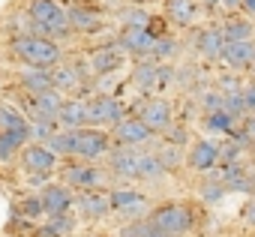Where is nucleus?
I'll return each instance as SVG.
<instances>
[{
    "mask_svg": "<svg viewBox=\"0 0 255 237\" xmlns=\"http://www.w3.org/2000/svg\"><path fill=\"white\" fill-rule=\"evenodd\" d=\"M27 18H30L33 33L48 36L54 42L57 39H66L72 33L69 18H66V9L57 3V0H30V3H27Z\"/></svg>",
    "mask_w": 255,
    "mask_h": 237,
    "instance_id": "1",
    "label": "nucleus"
},
{
    "mask_svg": "<svg viewBox=\"0 0 255 237\" xmlns=\"http://www.w3.org/2000/svg\"><path fill=\"white\" fill-rule=\"evenodd\" d=\"M9 48H12V54H15L21 63H27V66H42V69L57 66V63H60V54H63L54 39L39 36V33L15 36V39L9 42Z\"/></svg>",
    "mask_w": 255,
    "mask_h": 237,
    "instance_id": "2",
    "label": "nucleus"
},
{
    "mask_svg": "<svg viewBox=\"0 0 255 237\" xmlns=\"http://www.w3.org/2000/svg\"><path fill=\"white\" fill-rule=\"evenodd\" d=\"M111 150V135L102 132V129H93V126H84V129H72V156H81L84 162L90 159H99Z\"/></svg>",
    "mask_w": 255,
    "mask_h": 237,
    "instance_id": "3",
    "label": "nucleus"
},
{
    "mask_svg": "<svg viewBox=\"0 0 255 237\" xmlns=\"http://www.w3.org/2000/svg\"><path fill=\"white\" fill-rule=\"evenodd\" d=\"M150 222H153V228L156 231H165V234H183V231H189L192 228V210L186 207V204H177V201H171V204H159L153 213H150Z\"/></svg>",
    "mask_w": 255,
    "mask_h": 237,
    "instance_id": "4",
    "label": "nucleus"
},
{
    "mask_svg": "<svg viewBox=\"0 0 255 237\" xmlns=\"http://www.w3.org/2000/svg\"><path fill=\"white\" fill-rule=\"evenodd\" d=\"M87 117H90V123H102V126H111V123H120L123 117H126V108L117 96H96L87 102Z\"/></svg>",
    "mask_w": 255,
    "mask_h": 237,
    "instance_id": "5",
    "label": "nucleus"
},
{
    "mask_svg": "<svg viewBox=\"0 0 255 237\" xmlns=\"http://www.w3.org/2000/svg\"><path fill=\"white\" fill-rule=\"evenodd\" d=\"M54 162H57V153H54L48 144H42V141H27V144L21 147V168H24L27 174L51 171Z\"/></svg>",
    "mask_w": 255,
    "mask_h": 237,
    "instance_id": "6",
    "label": "nucleus"
},
{
    "mask_svg": "<svg viewBox=\"0 0 255 237\" xmlns=\"http://www.w3.org/2000/svg\"><path fill=\"white\" fill-rule=\"evenodd\" d=\"M168 78H171V69H168L165 63L153 60V57L141 60V63L132 69V81H135V87H141V90H156V87H165V84H168Z\"/></svg>",
    "mask_w": 255,
    "mask_h": 237,
    "instance_id": "7",
    "label": "nucleus"
},
{
    "mask_svg": "<svg viewBox=\"0 0 255 237\" xmlns=\"http://www.w3.org/2000/svg\"><path fill=\"white\" fill-rule=\"evenodd\" d=\"M153 129L144 126L138 117H123L120 123H114V141L123 144V147H138V144H147L153 141Z\"/></svg>",
    "mask_w": 255,
    "mask_h": 237,
    "instance_id": "8",
    "label": "nucleus"
},
{
    "mask_svg": "<svg viewBox=\"0 0 255 237\" xmlns=\"http://www.w3.org/2000/svg\"><path fill=\"white\" fill-rule=\"evenodd\" d=\"M138 120H141L144 126H150L153 132H165V129L171 126V105H168V99H162V96L147 99V102L141 105Z\"/></svg>",
    "mask_w": 255,
    "mask_h": 237,
    "instance_id": "9",
    "label": "nucleus"
},
{
    "mask_svg": "<svg viewBox=\"0 0 255 237\" xmlns=\"http://www.w3.org/2000/svg\"><path fill=\"white\" fill-rule=\"evenodd\" d=\"M153 42H156V36L150 33V27H123L120 30V39H117V48L132 51L138 57H150Z\"/></svg>",
    "mask_w": 255,
    "mask_h": 237,
    "instance_id": "10",
    "label": "nucleus"
},
{
    "mask_svg": "<svg viewBox=\"0 0 255 237\" xmlns=\"http://www.w3.org/2000/svg\"><path fill=\"white\" fill-rule=\"evenodd\" d=\"M0 129L9 132L21 147L30 141V120H27L21 111H15L12 105H0Z\"/></svg>",
    "mask_w": 255,
    "mask_h": 237,
    "instance_id": "11",
    "label": "nucleus"
},
{
    "mask_svg": "<svg viewBox=\"0 0 255 237\" xmlns=\"http://www.w3.org/2000/svg\"><path fill=\"white\" fill-rule=\"evenodd\" d=\"M144 204H147V195L138 189H117L108 195V207L120 216H135L144 210Z\"/></svg>",
    "mask_w": 255,
    "mask_h": 237,
    "instance_id": "12",
    "label": "nucleus"
},
{
    "mask_svg": "<svg viewBox=\"0 0 255 237\" xmlns=\"http://www.w3.org/2000/svg\"><path fill=\"white\" fill-rule=\"evenodd\" d=\"M219 60L231 69H246L255 63V42L252 39H240V42H225Z\"/></svg>",
    "mask_w": 255,
    "mask_h": 237,
    "instance_id": "13",
    "label": "nucleus"
},
{
    "mask_svg": "<svg viewBox=\"0 0 255 237\" xmlns=\"http://www.w3.org/2000/svg\"><path fill=\"white\" fill-rule=\"evenodd\" d=\"M87 123H90L87 102H81V99H63V105L57 111V126L60 129H84Z\"/></svg>",
    "mask_w": 255,
    "mask_h": 237,
    "instance_id": "14",
    "label": "nucleus"
},
{
    "mask_svg": "<svg viewBox=\"0 0 255 237\" xmlns=\"http://www.w3.org/2000/svg\"><path fill=\"white\" fill-rule=\"evenodd\" d=\"M39 198H42V207H45V213H48V216H54V213H66V210L75 204L72 192H69L66 186H60V183L45 186V189L39 192Z\"/></svg>",
    "mask_w": 255,
    "mask_h": 237,
    "instance_id": "15",
    "label": "nucleus"
},
{
    "mask_svg": "<svg viewBox=\"0 0 255 237\" xmlns=\"http://www.w3.org/2000/svg\"><path fill=\"white\" fill-rule=\"evenodd\" d=\"M27 102H30L33 117L42 114V117H54V120H57V111H60V105H63V93H60L57 87H51V90H42V93H30Z\"/></svg>",
    "mask_w": 255,
    "mask_h": 237,
    "instance_id": "16",
    "label": "nucleus"
},
{
    "mask_svg": "<svg viewBox=\"0 0 255 237\" xmlns=\"http://www.w3.org/2000/svg\"><path fill=\"white\" fill-rule=\"evenodd\" d=\"M66 18H69V27L75 33H96V30H102V15L96 9H90V6H72L66 12Z\"/></svg>",
    "mask_w": 255,
    "mask_h": 237,
    "instance_id": "17",
    "label": "nucleus"
},
{
    "mask_svg": "<svg viewBox=\"0 0 255 237\" xmlns=\"http://www.w3.org/2000/svg\"><path fill=\"white\" fill-rule=\"evenodd\" d=\"M222 48H225L222 27H204V30H198V36H195V51H198L201 57L216 60V57L222 54Z\"/></svg>",
    "mask_w": 255,
    "mask_h": 237,
    "instance_id": "18",
    "label": "nucleus"
},
{
    "mask_svg": "<svg viewBox=\"0 0 255 237\" xmlns=\"http://www.w3.org/2000/svg\"><path fill=\"white\" fill-rule=\"evenodd\" d=\"M138 159H141V153L135 147H117L111 153V159H108L111 162V174H117V177H135Z\"/></svg>",
    "mask_w": 255,
    "mask_h": 237,
    "instance_id": "19",
    "label": "nucleus"
},
{
    "mask_svg": "<svg viewBox=\"0 0 255 237\" xmlns=\"http://www.w3.org/2000/svg\"><path fill=\"white\" fill-rule=\"evenodd\" d=\"M18 84L27 90V93H42V90H51L54 81H51V69H42V66H27L18 72Z\"/></svg>",
    "mask_w": 255,
    "mask_h": 237,
    "instance_id": "20",
    "label": "nucleus"
},
{
    "mask_svg": "<svg viewBox=\"0 0 255 237\" xmlns=\"http://www.w3.org/2000/svg\"><path fill=\"white\" fill-rule=\"evenodd\" d=\"M219 162V144L216 141H198L192 150H189V165L195 168V171H210L213 165Z\"/></svg>",
    "mask_w": 255,
    "mask_h": 237,
    "instance_id": "21",
    "label": "nucleus"
},
{
    "mask_svg": "<svg viewBox=\"0 0 255 237\" xmlns=\"http://www.w3.org/2000/svg\"><path fill=\"white\" fill-rule=\"evenodd\" d=\"M66 183L69 186H78V189H96L102 183V171L96 165H69L66 168Z\"/></svg>",
    "mask_w": 255,
    "mask_h": 237,
    "instance_id": "22",
    "label": "nucleus"
},
{
    "mask_svg": "<svg viewBox=\"0 0 255 237\" xmlns=\"http://www.w3.org/2000/svg\"><path fill=\"white\" fill-rule=\"evenodd\" d=\"M165 15H168L177 27H186V24L195 21L198 3H195V0H165Z\"/></svg>",
    "mask_w": 255,
    "mask_h": 237,
    "instance_id": "23",
    "label": "nucleus"
},
{
    "mask_svg": "<svg viewBox=\"0 0 255 237\" xmlns=\"http://www.w3.org/2000/svg\"><path fill=\"white\" fill-rule=\"evenodd\" d=\"M219 180H222L225 189H231V192H252V189H255V183L249 180V174L243 171L240 162H228V165L222 168V177H219Z\"/></svg>",
    "mask_w": 255,
    "mask_h": 237,
    "instance_id": "24",
    "label": "nucleus"
},
{
    "mask_svg": "<svg viewBox=\"0 0 255 237\" xmlns=\"http://www.w3.org/2000/svg\"><path fill=\"white\" fill-rule=\"evenodd\" d=\"M120 60H123V57H120L117 48H111V45H108V48H96L93 57H90V69H93L96 75H111V72L120 66Z\"/></svg>",
    "mask_w": 255,
    "mask_h": 237,
    "instance_id": "25",
    "label": "nucleus"
},
{
    "mask_svg": "<svg viewBox=\"0 0 255 237\" xmlns=\"http://www.w3.org/2000/svg\"><path fill=\"white\" fill-rule=\"evenodd\" d=\"M165 171H168V168H165V162L159 159V153H141L138 168H135V177H138V180H159Z\"/></svg>",
    "mask_w": 255,
    "mask_h": 237,
    "instance_id": "26",
    "label": "nucleus"
},
{
    "mask_svg": "<svg viewBox=\"0 0 255 237\" xmlns=\"http://www.w3.org/2000/svg\"><path fill=\"white\" fill-rule=\"evenodd\" d=\"M78 207L87 213V216H105L111 207H108V195L102 192H93V189H84V195L78 198Z\"/></svg>",
    "mask_w": 255,
    "mask_h": 237,
    "instance_id": "27",
    "label": "nucleus"
},
{
    "mask_svg": "<svg viewBox=\"0 0 255 237\" xmlns=\"http://www.w3.org/2000/svg\"><path fill=\"white\" fill-rule=\"evenodd\" d=\"M51 81H54V87H57L60 93H69V90H75V87L84 84V78L78 75L75 66H60V69H54V72H51Z\"/></svg>",
    "mask_w": 255,
    "mask_h": 237,
    "instance_id": "28",
    "label": "nucleus"
},
{
    "mask_svg": "<svg viewBox=\"0 0 255 237\" xmlns=\"http://www.w3.org/2000/svg\"><path fill=\"white\" fill-rule=\"evenodd\" d=\"M204 123H207V129L210 132H234V126H237V117H231L225 108H219V111H210V114H204Z\"/></svg>",
    "mask_w": 255,
    "mask_h": 237,
    "instance_id": "29",
    "label": "nucleus"
},
{
    "mask_svg": "<svg viewBox=\"0 0 255 237\" xmlns=\"http://www.w3.org/2000/svg\"><path fill=\"white\" fill-rule=\"evenodd\" d=\"M222 36L225 42H240V39H252V24L246 18H228L222 24Z\"/></svg>",
    "mask_w": 255,
    "mask_h": 237,
    "instance_id": "30",
    "label": "nucleus"
},
{
    "mask_svg": "<svg viewBox=\"0 0 255 237\" xmlns=\"http://www.w3.org/2000/svg\"><path fill=\"white\" fill-rule=\"evenodd\" d=\"M54 132H57V120H54V117L36 114L33 120H30V138H33V141H42V144H45Z\"/></svg>",
    "mask_w": 255,
    "mask_h": 237,
    "instance_id": "31",
    "label": "nucleus"
},
{
    "mask_svg": "<svg viewBox=\"0 0 255 237\" xmlns=\"http://www.w3.org/2000/svg\"><path fill=\"white\" fill-rule=\"evenodd\" d=\"M150 18H153V15L144 12V9H138V6H129V9H123V12H120L123 27H147Z\"/></svg>",
    "mask_w": 255,
    "mask_h": 237,
    "instance_id": "32",
    "label": "nucleus"
},
{
    "mask_svg": "<svg viewBox=\"0 0 255 237\" xmlns=\"http://www.w3.org/2000/svg\"><path fill=\"white\" fill-rule=\"evenodd\" d=\"M177 54V42L171 39V36H156V42H153V51H150V57L153 60H168V57H174Z\"/></svg>",
    "mask_w": 255,
    "mask_h": 237,
    "instance_id": "33",
    "label": "nucleus"
},
{
    "mask_svg": "<svg viewBox=\"0 0 255 237\" xmlns=\"http://www.w3.org/2000/svg\"><path fill=\"white\" fill-rule=\"evenodd\" d=\"M45 144H48L54 153H63V156L72 153V129H60V132H54Z\"/></svg>",
    "mask_w": 255,
    "mask_h": 237,
    "instance_id": "34",
    "label": "nucleus"
},
{
    "mask_svg": "<svg viewBox=\"0 0 255 237\" xmlns=\"http://www.w3.org/2000/svg\"><path fill=\"white\" fill-rule=\"evenodd\" d=\"M153 234H156V228H153V222H150V219L129 222V225L120 231V237H153Z\"/></svg>",
    "mask_w": 255,
    "mask_h": 237,
    "instance_id": "35",
    "label": "nucleus"
},
{
    "mask_svg": "<svg viewBox=\"0 0 255 237\" xmlns=\"http://www.w3.org/2000/svg\"><path fill=\"white\" fill-rule=\"evenodd\" d=\"M69 228H72V216H66V213H54L51 222L42 228V234H54V237H60V234H66Z\"/></svg>",
    "mask_w": 255,
    "mask_h": 237,
    "instance_id": "36",
    "label": "nucleus"
},
{
    "mask_svg": "<svg viewBox=\"0 0 255 237\" xmlns=\"http://www.w3.org/2000/svg\"><path fill=\"white\" fill-rule=\"evenodd\" d=\"M240 144H255V114H246V120L240 123V132H231Z\"/></svg>",
    "mask_w": 255,
    "mask_h": 237,
    "instance_id": "37",
    "label": "nucleus"
},
{
    "mask_svg": "<svg viewBox=\"0 0 255 237\" xmlns=\"http://www.w3.org/2000/svg\"><path fill=\"white\" fill-rule=\"evenodd\" d=\"M222 108L231 114V117H240L246 114V108H243V93H228V96H222Z\"/></svg>",
    "mask_w": 255,
    "mask_h": 237,
    "instance_id": "38",
    "label": "nucleus"
},
{
    "mask_svg": "<svg viewBox=\"0 0 255 237\" xmlns=\"http://www.w3.org/2000/svg\"><path fill=\"white\" fill-rule=\"evenodd\" d=\"M21 144L9 135V132H3V129H0V162H9L12 156H15V150H18Z\"/></svg>",
    "mask_w": 255,
    "mask_h": 237,
    "instance_id": "39",
    "label": "nucleus"
},
{
    "mask_svg": "<svg viewBox=\"0 0 255 237\" xmlns=\"http://www.w3.org/2000/svg\"><path fill=\"white\" fill-rule=\"evenodd\" d=\"M201 108H204V114H210V111H219V108H222V93H216V90L204 93V96H201Z\"/></svg>",
    "mask_w": 255,
    "mask_h": 237,
    "instance_id": "40",
    "label": "nucleus"
},
{
    "mask_svg": "<svg viewBox=\"0 0 255 237\" xmlns=\"http://www.w3.org/2000/svg\"><path fill=\"white\" fill-rule=\"evenodd\" d=\"M21 213L24 216H39V213H45V207H42V198L36 195V198H27V201H21Z\"/></svg>",
    "mask_w": 255,
    "mask_h": 237,
    "instance_id": "41",
    "label": "nucleus"
},
{
    "mask_svg": "<svg viewBox=\"0 0 255 237\" xmlns=\"http://www.w3.org/2000/svg\"><path fill=\"white\" fill-rule=\"evenodd\" d=\"M225 192H228V189H225V183H222V180H219V183H210V186H204V189H201L204 201H219Z\"/></svg>",
    "mask_w": 255,
    "mask_h": 237,
    "instance_id": "42",
    "label": "nucleus"
},
{
    "mask_svg": "<svg viewBox=\"0 0 255 237\" xmlns=\"http://www.w3.org/2000/svg\"><path fill=\"white\" fill-rule=\"evenodd\" d=\"M219 90H222V96H228V93H240L243 87H240V81L234 75H222L219 78Z\"/></svg>",
    "mask_w": 255,
    "mask_h": 237,
    "instance_id": "43",
    "label": "nucleus"
},
{
    "mask_svg": "<svg viewBox=\"0 0 255 237\" xmlns=\"http://www.w3.org/2000/svg\"><path fill=\"white\" fill-rule=\"evenodd\" d=\"M240 93H243V108H246V114H255V81H252L249 87H243Z\"/></svg>",
    "mask_w": 255,
    "mask_h": 237,
    "instance_id": "44",
    "label": "nucleus"
},
{
    "mask_svg": "<svg viewBox=\"0 0 255 237\" xmlns=\"http://www.w3.org/2000/svg\"><path fill=\"white\" fill-rule=\"evenodd\" d=\"M165 135H168V141H171L174 147H180V144L186 141V129H180V126H174V123L165 129Z\"/></svg>",
    "mask_w": 255,
    "mask_h": 237,
    "instance_id": "45",
    "label": "nucleus"
},
{
    "mask_svg": "<svg viewBox=\"0 0 255 237\" xmlns=\"http://www.w3.org/2000/svg\"><path fill=\"white\" fill-rule=\"evenodd\" d=\"M219 159L237 162V159H240V144H225V147H219Z\"/></svg>",
    "mask_w": 255,
    "mask_h": 237,
    "instance_id": "46",
    "label": "nucleus"
},
{
    "mask_svg": "<svg viewBox=\"0 0 255 237\" xmlns=\"http://www.w3.org/2000/svg\"><path fill=\"white\" fill-rule=\"evenodd\" d=\"M243 219H246V222H252V225H255V195H252V198H249V204H246V210H243Z\"/></svg>",
    "mask_w": 255,
    "mask_h": 237,
    "instance_id": "47",
    "label": "nucleus"
},
{
    "mask_svg": "<svg viewBox=\"0 0 255 237\" xmlns=\"http://www.w3.org/2000/svg\"><path fill=\"white\" fill-rule=\"evenodd\" d=\"M240 3L243 0H219V6H225V9H240Z\"/></svg>",
    "mask_w": 255,
    "mask_h": 237,
    "instance_id": "48",
    "label": "nucleus"
},
{
    "mask_svg": "<svg viewBox=\"0 0 255 237\" xmlns=\"http://www.w3.org/2000/svg\"><path fill=\"white\" fill-rule=\"evenodd\" d=\"M240 9H243V12H249V15H255V0H243Z\"/></svg>",
    "mask_w": 255,
    "mask_h": 237,
    "instance_id": "49",
    "label": "nucleus"
},
{
    "mask_svg": "<svg viewBox=\"0 0 255 237\" xmlns=\"http://www.w3.org/2000/svg\"><path fill=\"white\" fill-rule=\"evenodd\" d=\"M219 6V0H204V9H216Z\"/></svg>",
    "mask_w": 255,
    "mask_h": 237,
    "instance_id": "50",
    "label": "nucleus"
},
{
    "mask_svg": "<svg viewBox=\"0 0 255 237\" xmlns=\"http://www.w3.org/2000/svg\"><path fill=\"white\" fill-rule=\"evenodd\" d=\"M153 237H174V234H165V231H156Z\"/></svg>",
    "mask_w": 255,
    "mask_h": 237,
    "instance_id": "51",
    "label": "nucleus"
},
{
    "mask_svg": "<svg viewBox=\"0 0 255 237\" xmlns=\"http://www.w3.org/2000/svg\"><path fill=\"white\" fill-rule=\"evenodd\" d=\"M252 153H255V144H252Z\"/></svg>",
    "mask_w": 255,
    "mask_h": 237,
    "instance_id": "52",
    "label": "nucleus"
}]
</instances>
